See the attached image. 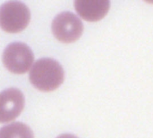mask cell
<instances>
[{
  "label": "cell",
  "mask_w": 153,
  "mask_h": 138,
  "mask_svg": "<svg viewBox=\"0 0 153 138\" xmlns=\"http://www.w3.org/2000/svg\"><path fill=\"white\" fill-rule=\"evenodd\" d=\"M108 0H77L74 2L75 9L85 20L97 22L106 16L110 9Z\"/></svg>",
  "instance_id": "8992f818"
},
{
  "label": "cell",
  "mask_w": 153,
  "mask_h": 138,
  "mask_svg": "<svg viewBox=\"0 0 153 138\" xmlns=\"http://www.w3.org/2000/svg\"><path fill=\"white\" fill-rule=\"evenodd\" d=\"M84 26L81 20L72 12H62L55 16L52 31L57 40L63 43H73L80 38Z\"/></svg>",
  "instance_id": "277c9868"
},
{
  "label": "cell",
  "mask_w": 153,
  "mask_h": 138,
  "mask_svg": "<svg viewBox=\"0 0 153 138\" xmlns=\"http://www.w3.org/2000/svg\"><path fill=\"white\" fill-rule=\"evenodd\" d=\"M31 19L28 8L20 2H7L0 7V27L8 33H17L28 26Z\"/></svg>",
  "instance_id": "7a4b0ae2"
},
{
  "label": "cell",
  "mask_w": 153,
  "mask_h": 138,
  "mask_svg": "<svg viewBox=\"0 0 153 138\" xmlns=\"http://www.w3.org/2000/svg\"><path fill=\"white\" fill-rule=\"evenodd\" d=\"M34 54L25 44L15 42L9 44L2 54V62L11 73L22 74L32 66Z\"/></svg>",
  "instance_id": "3957f363"
},
{
  "label": "cell",
  "mask_w": 153,
  "mask_h": 138,
  "mask_svg": "<svg viewBox=\"0 0 153 138\" xmlns=\"http://www.w3.org/2000/svg\"><path fill=\"white\" fill-rule=\"evenodd\" d=\"M57 138H78L77 136H74L73 134H61L58 136Z\"/></svg>",
  "instance_id": "ba28073f"
},
{
  "label": "cell",
  "mask_w": 153,
  "mask_h": 138,
  "mask_svg": "<svg viewBox=\"0 0 153 138\" xmlns=\"http://www.w3.org/2000/svg\"><path fill=\"white\" fill-rule=\"evenodd\" d=\"M25 106V98L20 90L10 88L0 93V123L13 121Z\"/></svg>",
  "instance_id": "5b68a950"
},
{
  "label": "cell",
  "mask_w": 153,
  "mask_h": 138,
  "mask_svg": "<svg viewBox=\"0 0 153 138\" xmlns=\"http://www.w3.org/2000/svg\"><path fill=\"white\" fill-rule=\"evenodd\" d=\"M0 138H34L31 129L22 122H13L0 129Z\"/></svg>",
  "instance_id": "52a82bcc"
},
{
  "label": "cell",
  "mask_w": 153,
  "mask_h": 138,
  "mask_svg": "<svg viewBox=\"0 0 153 138\" xmlns=\"http://www.w3.org/2000/svg\"><path fill=\"white\" fill-rule=\"evenodd\" d=\"M29 80L31 84L40 91H54L64 82V69L55 59L40 58L33 64L29 73Z\"/></svg>",
  "instance_id": "6da1fadb"
}]
</instances>
